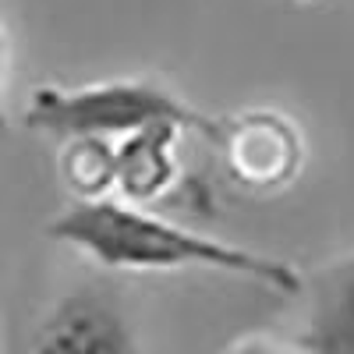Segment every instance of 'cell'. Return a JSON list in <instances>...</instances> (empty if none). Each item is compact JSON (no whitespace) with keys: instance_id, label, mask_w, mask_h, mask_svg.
<instances>
[{"instance_id":"7a4b0ae2","label":"cell","mask_w":354,"mask_h":354,"mask_svg":"<svg viewBox=\"0 0 354 354\" xmlns=\"http://www.w3.org/2000/svg\"><path fill=\"white\" fill-rule=\"evenodd\" d=\"M160 121H174L185 131L205 128V113L192 110L156 82H93L78 88L39 85L28 96L21 124L50 138H106L121 142L131 131H142Z\"/></svg>"},{"instance_id":"8992f818","label":"cell","mask_w":354,"mask_h":354,"mask_svg":"<svg viewBox=\"0 0 354 354\" xmlns=\"http://www.w3.org/2000/svg\"><path fill=\"white\" fill-rule=\"evenodd\" d=\"M298 347L305 354H354V252L312 273Z\"/></svg>"},{"instance_id":"9c48e42d","label":"cell","mask_w":354,"mask_h":354,"mask_svg":"<svg viewBox=\"0 0 354 354\" xmlns=\"http://www.w3.org/2000/svg\"><path fill=\"white\" fill-rule=\"evenodd\" d=\"M4 88H8V36H4V25H0V135L8 128V100H4Z\"/></svg>"},{"instance_id":"ba28073f","label":"cell","mask_w":354,"mask_h":354,"mask_svg":"<svg viewBox=\"0 0 354 354\" xmlns=\"http://www.w3.org/2000/svg\"><path fill=\"white\" fill-rule=\"evenodd\" d=\"M227 354H305L301 347H287V344H277V340H262V337H248V340H238L230 344Z\"/></svg>"},{"instance_id":"277c9868","label":"cell","mask_w":354,"mask_h":354,"mask_svg":"<svg viewBox=\"0 0 354 354\" xmlns=\"http://www.w3.org/2000/svg\"><path fill=\"white\" fill-rule=\"evenodd\" d=\"M202 138L213 142L234 185L248 192H280L301 170L305 142L290 117L277 110H241L205 117Z\"/></svg>"},{"instance_id":"30bf717a","label":"cell","mask_w":354,"mask_h":354,"mask_svg":"<svg viewBox=\"0 0 354 354\" xmlns=\"http://www.w3.org/2000/svg\"><path fill=\"white\" fill-rule=\"evenodd\" d=\"M298 4H308V0H298Z\"/></svg>"},{"instance_id":"6da1fadb","label":"cell","mask_w":354,"mask_h":354,"mask_svg":"<svg viewBox=\"0 0 354 354\" xmlns=\"http://www.w3.org/2000/svg\"><path fill=\"white\" fill-rule=\"evenodd\" d=\"M46 238L82 252L103 270H121V273L209 270L223 277L252 280L259 287L283 294V298L305 290V277L287 259L205 238L198 230L170 223L121 198L71 202L61 216L46 223Z\"/></svg>"},{"instance_id":"3957f363","label":"cell","mask_w":354,"mask_h":354,"mask_svg":"<svg viewBox=\"0 0 354 354\" xmlns=\"http://www.w3.org/2000/svg\"><path fill=\"white\" fill-rule=\"evenodd\" d=\"M4 354H138V337L113 287L82 283L53 298Z\"/></svg>"},{"instance_id":"52a82bcc","label":"cell","mask_w":354,"mask_h":354,"mask_svg":"<svg viewBox=\"0 0 354 354\" xmlns=\"http://www.w3.org/2000/svg\"><path fill=\"white\" fill-rule=\"evenodd\" d=\"M61 185L75 195V202H103L117 185V156L106 138H71L64 142L57 160Z\"/></svg>"},{"instance_id":"5b68a950","label":"cell","mask_w":354,"mask_h":354,"mask_svg":"<svg viewBox=\"0 0 354 354\" xmlns=\"http://www.w3.org/2000/svg\"><path fill=\"white\" fill-rule=\"evenodd\" d=\"M181 135H185L181 124L160 121L113 142V156H117L113 192L121 195V202L145 205V202L163 198L177 185V177H181L177 142H181Z\"/></svg>"}]
</instances>
